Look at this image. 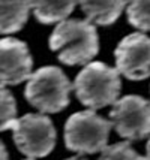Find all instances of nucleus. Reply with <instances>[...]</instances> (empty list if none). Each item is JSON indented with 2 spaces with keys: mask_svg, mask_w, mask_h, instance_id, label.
Returning <instances> with one entry per match:
<instances>
[{
  "mask_svg": "<svg viewBox=\"0 0 150 160\" xmlns=\"http://www.w3.org/2000/svg\"><path fill=\"white\" fill-rule=\"evenodd\" d=\"M0 160H9V156H8V151H6V147L5 144L0 141Z\"/></svg>",
  "mask_w": 150,
  "mask_h": 160,
  "instance_id": "obj_15",
  "label": "nucleus"
},
{
  "mask_svg": "<svg viewBox=\"0 0 150 160\" xmlns=\"http://www.w3.org/2000/svg\"><path fill=\"white\" fill-rule=\"evenodd\" d=\"M66 160H84V159H80V157H71V159H66Z\"/></svg>",
  "mask_w": 150,
  "mask_h": 160,
  "instance_id": "obj_17",
  "label": "nucleus"
},
{
  "mask_svg": "<svg viewBox=\"0 0 150 160\" xmlns=\"http://www.w3.org/2000/svg\"><path fill=\"white\" fill-rule=\"evenodd\" d=\"M128 21L138 30H150V0H128Z\"/></svg>",
  "mask_w": 150,
  "mask_h": 160,
  "instance_id": "obj_12",
  "label": "nucleus"
},
{
  "mask_svg": "<svg viewBox=\"0 0 150 160\" xmlns=\"http://www.w3.org/2000/svg\"><path fill=\"white\" fill-rule=\"evenodd\" d=\"M50 48L63 64H87L99 51L96 27L89 20L60 21L50 36Z\"/></svg>",
  "mask_w": 150,
  "mask_h": 160,
  "instance_id": "obj_1",
  "label": "nucleus"
},
{
  "mask_svg": "<svg viewBox=\"0 0 150 160\" xmlns=\"http://www.w3.org/2000/svg\"><path fill=\"white\" fill-rule=\"evenodd\" d=\"M72 88L83 105L92 109H101L114 103L119 98L122 88L120 72L105 63H87L77 75Z\"/></svg>",
  "mask_w": 150,
  "mask_h": 160,
  "instance_id": "obj_2",
  "label": "nucleus"
},
{
  "mask_svg": "<svg viewBox=\"0 0 150 160\" xmlns=\"http://www.w3.org/2000/svg\"><path fill=\"white\" fill-rule=\"evenodd\" d=\"M17 120V102L12 93L0 84V132L12 129Z\"/></svg>",
  "mask_w": 150,
  "mask_h": 160,
  "instance_id": "obj_13",
  "label": "nucleus"
},
{
  "mask_svg": "<svg viewBox=\"0 0 150 160\" xmlns=\"http://www.w3.org/2000/svg\"><path fill=\"white\" fill-rule=\"evenodd\" d=\"M12 135L17 148L30 159L45 157L56 145V129L44 114H26L15 120Z\"/></svg>",
  "mask_w": 150,
  "mask_h": 160,
  "instance_id": "obj_5",
  "label": "nucleus"
},
{
  "mask_svg": "<svg viewBox=\"0 0 150 160\" xmlns=\"http://www.w3.org/2000/svg\"><path fill=\"white\" fill-rule=\"evenodd\" d=\"M35 18L42 24H53L66 20L78 0H29Z\"/></svg>",
  "mask_w": 150,
  "mask_h": 160,
  "instance_id": "obj_11",
  "label": "nucleus"
},
{
  "mask_svg": "<svg viewBox=\"0 0 150 160\" xmlns=\"http://www.w3.org/2000/svg\"><path fill=\"white\" fill-rule=\"evenodd\" d=\"M110 118L119 136L128 141H141L150 135V102L128 94L113 103Z\"/></svg>",
  "mask_w": 150,
  "mask_h": 160,
  "instance_id": "obj_6",
  "label": "nucleus"
},
{
  "mask_svg": "<svg viewBox=\"0 0 150 160\" xmlns=\"http://www.w3.org/2000/svg\"><path fill=\"white\" fill-rule=\"evenodd\" d=\"M33 58L27 43L15 38L0 39V84L17 85L32 75Z\"/></svg>",
  "mask_w": 150,
  "mask_h": 160,
  "instance_id": "obj_8",
  "label": "nucleus"
},
{
  "mask_svg": "<svg viewBox=\"0 0 150 160\" xmlns=\"http://www.w3.org/2000/svg\"><path fill=\"white\" fill-rule=\"evenodd\" d=\"M29 0H0V35L20 32L29 20Z\"/></svg>",
  "mask_w": 150,
  "mask_h": 160,
  "instance_id": "obj_10",
  "label": "nucleus"
},
{
  "mask_svg": "<svg viewBox=\"0 0 150 160\" xmlns=\"http://www.w3.org/2000/svg\"><path fill=\"white\" fill-rule=\"evenodd\" d=\"M26 160H33V159H26Z\"/></svg>",
  "mask_w": 150,
  "mask_h": 160,
  "instance_id": "obj_18",
  "label": "nucleus"
},
{
  "mask_svg": "<svg viewBox=\"0 0 150 160\" xmlns=\"http://www.w3.org/2000/svg\"><path fill=\"white\" fill-rule=\"evenodd\" d=\"M146 160H150V139L146 145Z\"/></svg>",
  "mask_w": 150,
  "mask_h": 160,
  "instance_id": "obj_16",
  "label": "nucleus"
},
{
  "mask_svg": "<svg viewBox=\"0 0 150 160\" xmlns=\"http://www.w3.org/2000/svg\"><path fill=\"white\" fill-rule=\"evenodd\" d=\"M111 127V121L102 118L95 111L75 112L65 124L66 148L78 154L102 151L107 147Z\"/></svg>",
  "mask_w": 150,
  "mask_h": 160,
  "instance_id": "obj_4",
  "label": "nucleus"
},
{
  "mask_svg": "<svg viewBox=\"0 0 150 160\" xmlns=\"http://www.w3.org/2000/svg\"><path fill=\"white\" fill-rule=\"evenodd\" d=\"M72 84L57 66H44L27 79L24 98L44 114H56L69 105Z\"/></svg>",
  "mask_w": 150,
  "mask_h": 160,
  "instance_id": "obj_3",
  "label": "nucleus"
},
{
  "mask_svg": "<svg viewBox=\"0 0 150 160\" xmlns=\"http://www.w3.org/2000/svg\"><path fill=\"white\" fill-rule=\"evenodd\" d=\"M86 18L98 26H110L117 21L126 6V0H78Z\"/></svg>",
  "mask_w": 150,
  "mask_h": 160,
  "instance_id": "obj_9",
  "label": "nucleus"
},
{
  "mask_svg": "<svg viewBox=\"0 0 150 160\" xmlns=\"http://www.w3.org/2000/svg\"><path fill=\"white\" fill-rule=\"evenodd\" d=\"M116 66L120 75L131 81H141L150 77V38L143 33H132L123 38L114 51Z\"/></svg>",
  "mask_w": 150,
  "mask_h": 160,
  "instance_id": "obj_7",
  "label": "nucleus"
},
{
  "mask_svg": "<svg viewBox=\"0 0 150 160\" xmlns=\"http://www.w3.org/2000/svg\"><path fill=\"white\" fill-rule=\"evenodd\" d=\"M99 160H146L131 147L129 142H117L105 147L99 156Z\"/></svg>",
  "mask_w": 150,
  "mask_h": 160,
  "instance_id": "obj_14",
  "label": "nucleus"
}]
</instances>
